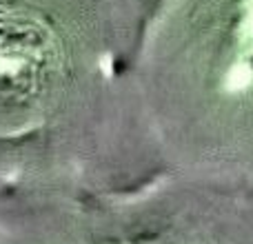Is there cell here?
<instances>
[{"mask_svg": "<svg viewBox=\"0 0 253 244\" xmlns=\"http://www.w3.org/2000/svg\"><path fill=\"white\" fill-rule=\"evenodd\" d=\"M249 82H251L249 67H238V69H233L231 74H229V89H231V91H240V89H245Z\"/></svg>", "mask_w": 253, "mask_h": 244, "instance_id": "cell-2", "label": "cell"}, {"mask_svg": "<svg viewBox=\"0 0 253 244\" xmlns=\"http://www.w3.org/2000/svg\"><path fill=\"white\" fill-rule=\"evenodd\" d=\"M67 53L38 11L0 2V138L42 126L67 84Z\"/></svg>", "mask_w": 253, "mask_h": 244, "instance_id": "cell-1", "label": "cell"}]
</instances>
